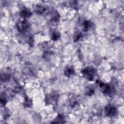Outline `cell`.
<instances>
[{"label": "cell", "mask_w": 124, "mask_h": 124, "mask_svg": "<svg viewBox=\"0 0 124 124\" xmlns=\"http://www.w3.org/2000/svg\"><path fill=\"white\" fill-rule=\"evenodd\" d=\"M83 76L89 80H93L95 74V69L91 66H87L81 71Z\"/></svg>", "instance_id": "obj_1"}, {"label": "cell", "mask_w": 124, "mask_h": 124, "mask_svg": "<svg viewBox=\"0 0 124 124\" xmlns=\"http://www.w3.org/2000/svg\"><path fill=\"white\" fill-rule=\"evenodd\" d=\"M117 112L116 108L112 105H108L105 107V113L108 117H114Z\"/></svg>", "instance_id": "obj_2"}, {"label": "cell", "mask_w": 124, "mask_h": 124, "mask_svg": "<svg viewBox=\"0 0 124 124\" xmlns=\"http://www.w3.org/2000/svg\"><path fill=\"white\" fill-rule=\"evenodd\" d=\"M58 96L59 95L57 93L55 92L51 93L46 97V102L48 104L54 105L57 102L59 98Z\"/></svg>", "instance_id": "obj_3"}, {"label": "cell", "mask_w": 124, "mask_h": 124, "mask_svg": "<svg viewBox=\"0 0 124 124\" xmlns=\"http://www.w3.org/2000/svg\"><path fill=\"white\" fill-rule=\"evenodd\" d=\"M29 27H30L29 23L26 20H24L22 21L19 22L16 25V28L17 30L19 32H22V33H24L26 31H27V30L29 28Z\"/></svg>", "instance_id": "obj_4"}, {"label": "cell", "mask_w": 124, "mask_h": 124, "mask_svg": "<svg viewBox=\"0 0 124 124\" xmlns=\"http://www.w3.org/2000/svg\"><path fill=\"white\" fill-rule=\"evenodd\" d=\"M32 15L31 12L30 10L27 8H24L20 12V15L21 17L24 18L30 17Z\"/></svg>", "instance_id": "obj_5"}, {"label": "cell", "mask_w": 124, "mask_h": 124, "mask_svg": "<svg viewBox=\"0 0 124 124\" xmlns=\"http://www.w3.org/2000/svg\"><path fill=\"white\" fill-rule=\"evenodd\" d=\"M47 8L46 7L43 5H37L35 7L36 13L39 15H42L44 14L47 11Z\"/></svg>", "instance_id": "obj_6"}, {"label": "cell", "mask_w": 124, "mask_h": 124, "mask_svg": "<svg viewBox=\"0 0 124 124\" xmlns=\"http://www.w3.org/2000/svg\"><path fill=\"white\" fill-rule=\"evenodd\" d=\"M75 73V70L72 66L67 67L64 71V74L65 76L69 77Z\"/></svg>", "instance_id": "obj_7"}, {"label": "cell", "mask_w": 124, "mask_h": 124, "mask_svg": "<svg viewBox=\"0 0 124 124\" xmlns=\"http://www.w3.org/2000/svg\"><path fill=\"white\" fill-rule=\"evenodd\" d=\"M102 89V93L105 94H108L111 93L112 92V88L110 86V85L108 84H105L104 85V86L101 88Z\"/></svg>", "instance_id": "obj_8"}, {"label": "cell", "mask_w": 124, "mask_h": 124, "mask_svg": "<svg viewBox=\"0 0 124 124\" xmlns=\"http://www.w3.org/2000/svg\"><path fill=\"white\" fill-rule=\"evenodd\" d=\"M83 30L84 31H87L92 26V23L88 20H84L83 22Z\"/></svg>", "instance_id": "obj_9"}, {"label": "cell", "mask_w": 124, "mask_h": 124, "mask_svg": "<svg viewBox=\"0 0 124 124\" xmlns=\"http://www.w3.org/2000/svg\"><path fill=\"white\" fill-rule=\"evenodd\" d=\"M82 36V33L79 31H77L74 35L73 40L75 42L78 41Z\"/></svg>", "instance_id": "obj_10"}, {"label": "cell", "mask_w": 124, "mask_h": 124, "mask_svg": "<svg viewBox=\"0 0 124 124\" xmlns=\"http://www.w3.org/2000/svg\"><path fill=\"white\" fill-rule=\"evenodd\" d=\"M60 37V34L58 32H53L51 35V39L54 41L57 40Z\"/></svg>", "instance_id": "obj_11"}, {"label": "cell", "mask_w": 124, "mask_h": 124, "mask_svg": "<svg viewBox=\"0 0 124 124\" xmlns=\"http://www.w3.org/2000/svg\"><path fill=\"white\" fill-rule=\"evenodd\" d=\"M63 121H64V118L63 117V116L61 115H58L57 116V117L55 118V122H54V123H63V122H62Z\"/></svg>", "instance_id": "obj_12"}, {"label": "cell", "mask_w": 124, "mask_h": 124, "mask_svg": "<svg viewBox=\"0 0 124 124\" xmlns=\"http://www.w3.org/2000/svg\"><path fill=\"white\" fill-rule=\"evenodd\" d=\"M31 100L30 99H29L28 97H26L25 98V101H24V105L25 106V107H29L31 106Z\"/></svg>", "instance_id": "obj_13"}, {"label": "cell", "mask_w": 124, "mask_h": 124, "mask_svg": "<svg viewBox=\"0 0 124 124\" xmlns=\"http://www.w3.org/2000/svg\"><path fill=\"white\" fill-rule=\"evenodd\" d=\"M94 93V90L93 88H91V87H89L87 91H86V94L88 96H91L92 95H93Z\"/></svg>", "instance_id": "obj_14"}, {"label": "cell", "mask_w": 124, "mask_h": 124, "mask_svg": "<svg viewBox=\"0 0 124 124\" xmlns=\"http://www.w3.org/2000/svg\"><path fill=\"white\" fill-rule=\"evenodd\" d=\"M0 102H1V104L3 106H4L6 104V102H7V101H6V99H5V97H2L1 96V98H0Z\"/></svg>", "instance_id": "obj_15"}]
</instances>
